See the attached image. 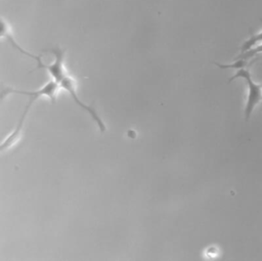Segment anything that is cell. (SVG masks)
Masks as SVG:
<instances>
[{"label": "cell", "mask_w": 262, "mask_h": 261, "mask_svg": "<svg viewBox=\"0 0 262 261\" xmlns=\"http://www.w3.org/2000/svg\"><path fill=\"white\" fill-rule=\"evenodd\" d=\"M59 89V85L54 81H49L47 82L45 85H43L40 89L35 90V91H26V90H18V89H14L11 87H7L6 89H4L2 91V97L5 96V94H9V93H16V94H23V95H28V96H46L48 98H50V100L52 102H54L55 100V94Z\"/></svg>", "instance_id": "3"}, {"label": "cell", "mask_w": 262, "mask_h": 261, "mask_svg": "<svg viewBox=\"0 0 262 261\" xmlns=\"http://www.w3.org/2000/svg\"><path fill=\"white\" fill-rule=\"evenodd\" d=\"M253 62H249V59H245V58H235V60L232 63H219V62H215V64L218 68H220V69L239 70V69H247V67H249Z\"/></svg>", "instance_id": "7"}, {"label": "cell", "mask_w": 262, "mask_h": 261, "mask_svg": "<svg viewBox=\"0 0 262 261\" xmlns=\"http://www.w3.org/2000/svg\"><path fill=\"white\" fill-rule=\"evenodd\" d=\"M38 98H39L38 96H30V100L28 101V103H27V105H26V107H25V111H24L23 115L20 116V118H19V120H18V122H17V124H16L14 130H13V131L8 135V137L2 142V144H1V150H4V149L10 147L12 144L15 143V141H17V139H18V137H19V135H20V132H21V129H23V126H24L26 117H27V115H28V113H29L31 106L33 105V103H34Z\"/></svg>", "instance_id": "4"}, {"label": "cell", "mask_w": 262, "mask_h": 261, "mask_svg": "<svg viewBox=\"0 0 262 261\" xmlns=\"http://www.w3.org/2000/svg\"><path fill=\"white\" fill-rule=\"evenodd\" d=\"M237 78L244 79L248 86V94H247V100L245 105V118H246V121H249L256 105L262 102V84H258L253 81L251 77V73L248 69L236 70L235 74L228 80V82H231L232 80Z\"/></svg>", "instance_id": "1"}, {"label": "cell", "mask_w": 262, "mask_h": 261, "mask_svg": "<svg viewBox=\"0 0 262 261\" xmlns=\"http://www.w3.org/2000/svg\"><path fill=\"white\" fill-rule=\"evenodd\" d=\"M50 52L53 54L54 59L50 64H44L43 62H41L40 64L37 66L36 69H45L48 71L49 75L51 76L52 80H54L57 84L58 82L61 80V78L67 75V72L64 70V66H63V56H64V51L62 49H60L59 47H55L52 48L50 50Z\"/></svg>", "instance_id": "2"}, {"label": "cell", "mask_w": 262, "mask_h": 261, "mask_svg": "<svg viewBox=\"0 0 262 261\" xmlns=\"http://www.w3.org/2000/svg\"><path fill=\"white\" fill-rule=\"evenodd\" d=\"M258 54H262V43L256 45L255 47H253L252 49L245 51V52H241V54H238L235 58H245V59H251L255 56H257Z\"/></svg>", "instance_id": "8"}, {"label": "cell", "mask_w": 262, "mask_h": 261, "mask_svg": "<svg viewBox=\"0 0 262 261\" xmlns=\"http://www.w3.org/2000/svg\"><path fill=\"white\" fill-rule=\"evenodd\" d=\"M261 21H262V19H261ZM261 43H262V30L258 33L250 35V37L242 44L241 52L248 51V50L252 49L253 47H255L256 45L261 44Z\"/></svg>", "instance_id": "6"}, {"label": "cell", "mask_w": 262, "mask_h": 261, "mask_svg": "<svg viewBox=\"0 0 262 261\" xmlns=\"http://www.w3.org/2000/svg\"><path fill=\"white\" fill-rule=\"evenodd\" d=\"M10 33H11V32H10L9 26H8V25L5 23V20L2 18V19H1V37H2V38H6V39L8 40V42L12 45V47L15 48L17 51H19L20 53H23V54H25V55H27V56H30L31 58H33L34 60L37 61V64H40V63L42 62L41 56H40V55H35V54H33V53H30V52L24 50V49L17 44V42L14 40V38L12 37V35H11Z\"/></svg>", "instance_id": "5"}]
</instances>
